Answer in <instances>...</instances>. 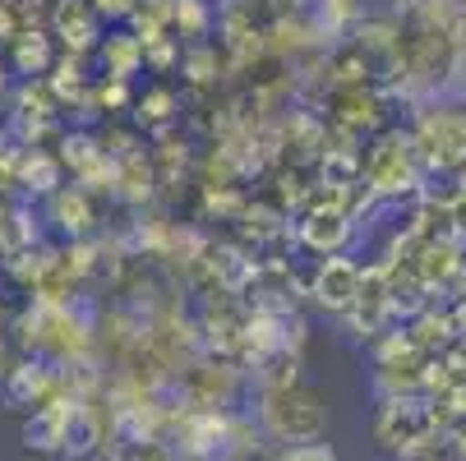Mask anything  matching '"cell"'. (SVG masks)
<instances>
[{"mask_svg":"<svg viewBox=\"0 0 466 461\" xmlns=\"http://www.w3.org/2000/svg\"><path fill=\"white\" fill-rule=\"evenodd\" d=\"M411 153L425 171L466 180V106L461 102H425L407 125Z\"/></svg>","mask_w":466,"mask_h":461,"instance_id":"obj_1","label":"cell"},{"mask_svg":"<svg viewBox=\"0 0 466 461\" xmlns=\"http://www.w3.org/2000/svg\"><path fill=\"white\" fill-rule=\"evenodd\" d=\"M328 429V411L323 397L300 378L287 387H258V434L282 447H300V443H319Z\"/></svg>","mask_w":466,"mask_h":461,"instance_id":"obj_2","label":"cell"},{"mask_svg":"<svg viewBox=\"0 0 466 461\" xmlns=\"http://www.w3.org/2000/svg\"><path fill=\"white\" fill-rule=\"evenodd\" d=\"M443 429L439 425V411L430 397H383L379 402V416H374V438L379 447L388 452H407L411 443H420L425 434Z\"/></svg>","mask_w":466,"mask_h":461,"instance_id":"obj_3","label":"cell"},{"mask_svg":"<svg viewBox=\"0 0 466 461\" xmlns=\"http://www.w3.org/2000/svg\"><path fill=\"white\" fill-rule=\"evenodd\" d=\"M351 236H356V217H351L342 204H309V208L300 213L291 240H296L300 249L319 254V258H332V254H347Z\"/></svg>","mask_w":466,"mask_h":461,"instance_id":"obj_4","label":"cell"},{"mask_svg":"<svg viewBox=\"0 0 466 461\" xmlns=\"http://www.w3.org/2000/svg\"><path fill=\"white\" fill-rule=\"evenodd\" d=\"M356 291H360V263L347 258V254H332V258H319L314 268V282H309V300L328 314V318H347L356 309Z\"/></svg>","mask_w":466,"mask_h":461,"instance_id":"obj_5","label":"cell"},{"mask_svg":"<svg viewBox=\"0 0 466 461\" xmlns=\"http://www.w3.org/2000/svg\"><path fill=\"white\" fill-rule=\"evenodd\" d=\"M51 37H60L65 55L84 60L102 42V19L88 0H56L51 5Z\"/></svg>","mask_w":466,"mask_h":461,"instance_id":"obj_6","label":"cell"},{"mask_svg":"<svg viewBox=\"0 0 466 461\" xmlns=\"http://www.w3.org/2000/svg\"><path fill=\"white\" fill-rule=\"evenodd\" d=\"M51 222L70 236V240H88L97 231V213H93V194L79 185H60L51 194Z\"/></svg>","mask_w":466,"mask_h":461,"instance_id":"obj_7","label":"cell"},{"mask_svg":"<svg viewBox=\"0 0 466 461\" xmlns=\"http://www.w3.org/2000/svg\"><path fill=\"white\" fill-rule=\"evenodd\" d=\"M56 60H60V55H56V42H51V33H42V28H24V33L10 42V70L24 75V79L51 75Z\"/></svg>","mask_w":466,"mask_h":461,"instance_id":"obj_8","label":"cell"},{"mask_svg":"<svg viewBox=\"0 0 466 461\" xmlns=\"http://www.w3.org/2000/svg\"><path fill=\"white\" fill-rule=\"evenodd\" d=\"M97 55L106 65V79H116V84H129L144 70V46H139L135 33H106L97 42Z\"/></svg>","mask_w":466,"mask_h":461,"instance_id":"obj_9","label":"cell"},{"mask_svg":"<svg viewBox=\"0 0 466 461\" xmlns=\"http://www.w3.org/2000/svg\"><path fill=\"white\" fill-rule=\"evenodd\" d=\"M15 185H24L28 194H42V199H51V194L65 185V171L56 162V153H42V148H28L19 153V171H15Z\"/></svg>","mask_w":466,"mask_h":461,"instance_id":"obj_10","label":"cell"},{"mask_svg":"<svg viewBox=\"0 0 466 461\" xmlns=\"http://www.w3.org/2000/svg\"><path fill=\"white\" fill-rule=\"evenodd\" d=\"M106 461H180L176 447L157 434H116L106 447H102Z\"/></svg>","mask_w":466,"mask_h":461,"instance_id":"obj_11","label":"cell"},{"mask_svg":"<svg viewBox=\"0 0 466 461\" xmlns=\"http://www.w3.org/2000/svg\"><path fill=\"white\" fill-rule=\"evenodd\" d=\"M176 115H180V97L167 88V84H153L148 93H139L135 97V120L144 125V129H176Z\"/></svg>","mask_w":466,"mask_h":461,"instance_id":"obj_12","label":"cell"},{"mask_svg":"<svg viewBox=\"0 0 466 461\" xmlns=\"http://www.w3.org/2000/svg\"><path fill=\"white\" fill-rule=\"evenodd\" d=\"M439 213H443V231H448V240L466 249V180H457V185L448 189V199H443Z\"/></svg>","mask_w":466,"mask_h":461,"instance_id":"obj_13","label":"cell"},{"mask_svg":"<svg viewBox=\"0 0 466 461\" xmlns=\"http://www.w3.org/2000/svg\"><path fill=\"white\" fill-rule=\"evenodd\" d=\"M397 461H457V456H452L448 429H434V434H425L420 443H411L407 452H397Z\"/></svg>","mask_w":466,"mask_h":461,"instance_id":"obj_14","label":"cell"},{"mask_svg":"<svg viewBox=\"0 0 466 461\" xmlns=\"http://www.w3.org/2000/svg\"><path fill=\"white\" fill-rule=\"evenodd\" d=\"M273 461H338L328 443H300V447H282Z\"/></svg>","mask_w":466,"mask_h":461,"instance_id":"obj_15","label":"cell"},{"mask_svg":"<svg viewBox=\"0 0 466 461\" xmlns=\"http://www.w3.org/2000/svg\"><path fill=\"white\" fill-rule=\"evenodd\" d=\"M24 33V15H19V5H15V0H0V42H15Z\"/></svg>","mask_w":466,"mask_h":461,"instance_id":"obj_16","label":"cell"},{"mask_svg":"<svg viewBox=\"0 0 466 461\" xmlns=\"http://www.w3.org/2000/svg\"><path fill=\"white\" fill-rule=\"evenodd\" d=\"M0 88H5V65H0Z\"/></svg>","mask_w":466,"mask_h":461,"instance_id":"obj_17","label":"cell"},{"mask_svg":"<svg viewBox=\"0 0 466 461\" xmlns=\"http://www.w3.org/2000/svg\"><path fill=\"white\" fill-rule=\"evenodd\" d=\"M33 461H46V456H33Z\"/></svg>","mask_w":466,"mask_h":461,"instance_id":"obj_18","label":"cell"},{"mask_svg":"<svg viewBox=\"0 0 466 461\" xmlns=\"http://www.w3.org/2000/svg\"><path fill=\"white\" fill-rule=\"evenodd\" d=\"M0 351H5V342H0Z\"/></svg>","mask_w":466,"mask_h":461,"instance_id":"obj_19","label":"cell"}]
</instances>
